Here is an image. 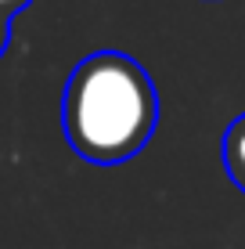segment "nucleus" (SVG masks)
Here are the masks:
<instances>
[{"instance_id": "nucleus-1", "label": "nucleus", "mask_w": 245, "mask_h": 249, "mask_svg": "<svg viewBox=\"0 0 245 249\" xmlns=\"http://www.w3.org/2000/svg\"><path fill=\"white\" fill-rule=\"evenodd\" d=\"M159 94L151 76L123 51H94L72 69L62 98L65 141L87 162H123L151 141Z\"/></svg>"}, {"instance_id": "nucleus-2", "label": "nucleus", "mask_w": 245, "mask_h": 249, "mask_svg": "<svg viewBox=\"0 0 245 249\" xmlns=\"http://www.w3.org/2000/svg\"><path fill=\"white\" fill-rule=\"evenodd\" d=\"M224 166L227 177L245 192V116H238L224 134Z\"/></svg>"}, {"instance_id": "nucleus-3", "label": "nucleus", "mask_w": 245, "mask_h": 249, "mask_svg": "<svg viewBox=\"0 0 245 249\" xmlns=\"http://www.w3.org/2000/svg\"><path fill=\"white\" fill-rule=\"evenodd\" d=\"M33 0H0V18H11V15H18V11H25Z\"/></svg>"}, {"instance_id": "nucleus-4", "label": "nucleus", "mask_w": 245, "mask_h": 249, "mask_svg": "<svg viewBox=\"0 0 245 249\" xmlns=\"http://www.w3.org/2000/svg\"><path fill=\"white\" fill-rule=\"evenodd\" d=\"M7 40H11V18H0V54L7 51Z\"/></svg>"}]
</instances>
